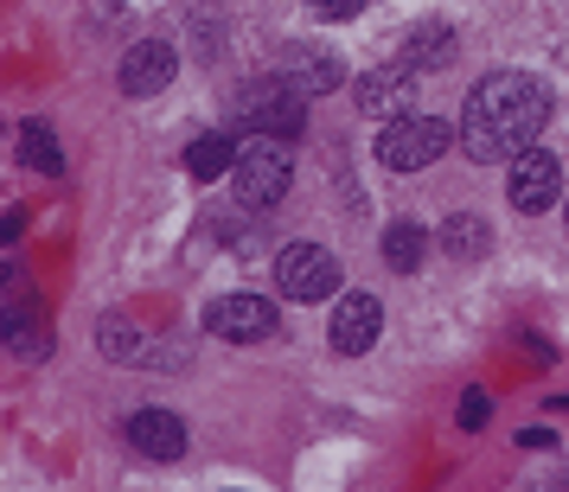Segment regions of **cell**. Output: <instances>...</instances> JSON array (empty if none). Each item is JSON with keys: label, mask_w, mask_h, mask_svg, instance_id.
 I'll list each match as a JSON object with an SVG mask.
<instances>
[{"label": "cell", "mask_w": 569, "mask_h": 492, "mask_svg": "<svg viewBox=\"0 0 569 492\" xmlns=\"http://www.w3.org/2000/svg\"><path fill=\"white\" fill-rule=\"evenodd\" d=\"M543 122H550V90L531 71H492L461 109V148L467 160L492 167V160L525 154Z\"/></svg>", "instance_id": "6da1fadb"}, {"label": "cell", "mask_w": 569, "mask_h": 492, "mask_svg": "<svg viewBox=\"0 0 569 492\" xmlns=\"http://www.w3.org/2000/svg\"><path fill=\"white\" fill-rule=\"evenodd\" d=\"M237 199L250 211H269L288 199V185H295V154H288L282 134H243V148H237Z\"/></svg>", "instance_id": "7a4b0ae2"}, {"label": "cell", "mask_w": 569, "mask_h": 492, "mask_svg": "<svg viewBox=\"0 0 569 492\" xmlns=\"http://www.w3.org/2000/svg\"><path fill=\"white\" fill-rule=\"evenodd\" d=\"M455 141H461V129L441 122V116H397V122H385V134H378V167H390V173H422V167H436Z\"/></svg>", "instance_id": "3957f363"}, {"label": "cell", "mask_w": 569, "mask_h": 492, "mask_svg": "<svg viewBox=\"0 0 569 492\" xmlns=\"http://www.w3.org/2000/svg\"><path fill=\"white\" fill-rule=\"evenodd\" d=\"M237 116L250 122V134H282V141H288V134H301V122H308V97H301L282 71H269V78L243 83Z\"/></svg>", "instance_id": "277c9868"}, {"label": "cell", "mask_w": 569, "mask_h": 492, "mask_svg": "<svg viewBox=\"0 0 569 492\" xmlns=\"http://www.w3.org/2000/svg\"><path fill=\"white\" fill-rule=\"evenodd\" d=\"M276 288H282L288 301H333L339 294L333 250H320V243H288L282 257H276Z\"/></svg>", "instance_id": "5b68a950"}, {"label": "cell", "mask_w": 569, "mask_h": 492, "mask_svg": "<svg viewBox=\"0 0 569 492\" xmlns=\"http://www.w3.org/2000/svg\"><path fill=\"white\" fill-rule=\"evenodd\" d=\"M0 345L27 364H39L52 352V320H46V308L32 294H13V288L0 294Z\"/></svg>", "instance_id": "8992f818"}, {"label": "cell", "mask_w": 569, "mask_h": 492, "mask_svg": "<svg viewBox=\"0 0 569 492\" xmlns=\"http://www.w3.org/2000/svg\"><path fill=\"white\" fill-rule=\"evenodd\" d=\"M206 327L218 339H231V345H262L276 333V301H262V294H218L206 308Z\"/></svg>", "instance_id": "52a82bcc"}, {"label": "cell", "mask_w": 569, "mask_h": 492, "mask_svg": "<svg viewBox=\"0 0 569 492\" xmlns=\"http://www.w3.org/2000/svg\"><path fill=\"white\" fill-rule=\"evenodd\" d=\"M506 192H512L518 211H550L557 199H563V167H557V154H543V148H525V154H512V173H506Z\"/></svg>", "instance_id": "ba28073f"}, {"label": "cell", "mask_w": 569, "mask_h": 492, "mask_svg": "<svg viewBox=\"0 0 569 492\" xmlns=\"http://www.w3.org/2000/svg\"><path fill=\"white\" fill-rule=\"evenodd\" d=\"M378 327H385V308L371 294H346L333 308V320H327V345H333L339 359H359V352L378 345Z\"/></svg>", "instance_id": "9c48e42d"}, {"label": "cell", "mask_w": 569, "mask_h": 492, "mask_svg": "<svg viewBox=\"0 0 569 492\" xmlns=\"http://www.w3.org/2000/svg\"><path fill=\"white\" fill-rule=\"evenodd\" d=\"M173 71H180L173 46L141 39V46H129V52H122V71H116V83H122V97H160V90L173 83Z\"/></svg>", "instance_id": "30bf717a"}, {"label": "cell", "mask_w": 569, "mask_h": 492, "mask_svg": "<svg viewBox=\"0 0 569 492\" xmlns=\"http://www.w3.org/2000/svg\"><path fill=\"white\" fill-rule=\"evenodd\" d=\"M410 103H416V71H403V64L359 78V116L365 122H397V116H410Z\"/></svg>", "instance_id": "8fae6325"}, {"label": "cell", "mask_w": 569, "mask_h": 492, "mask_svg": "<svg viewBox=\"0 0 569 492\" xmlns=\"http://www.w3.org/2000/svg\"><path fill=\"white\" fill-rule=\"evenodd\" d=\"M122 429H129V448L148 461H180L186 454V422L173 410H134Z\"/></svg>", "instance_id": "7c38bea8"}, {"label": "cell", "mask_w": 569, "mask_h": 492, "mask_svg": "<svg viewBox=\"0 0 569 492\" xmlns=\"http://www.w3.org/2000/svg\"><path fill=\"white\" fill-rule=\"evenodd\" d=\"M282 78L301 90V97H333L339 83H346V64L333 52H320V46H288L282 52Z\"/></svg>", "instance_id": "4fadbf2b"}, {"label": "cell", "mask_w": 569, "mask_h": 492, "mask_svg": "<svg viewBox=\"0 0 569 492\" xmlns=\"http://www.w3.org/2000/svg\"><path fill=\"white\" fill-rule=\"evenodd\" d=\"M448 58H455L448 20H416V27L397 39V64H403V71H448Z\"/></svg>", "instance_id": "5bb4252c"}, {"label": "cell", "mask_w": 569, "mask_h": 492, "mask_svg": "<svg viewBox=\"0 0 569 492\" xmlns=\"http://www.w3.org/2000/svg\"><path fill=\"white\" fill-rule=\"evenodd\" d=\"M378 250H385V262L397 269V275H416V269H422V257H429V237H422V224H416V218H397Z\"/></svg>", "instance_id": "9a60e30c"}, {"label": "cell", "mask_w": 569, "mask_h": 492, "mask_svg": "<svg viewBox=\"0 0 569 492\" xmlns=\"http://www.w3.org/2000/svg\"><path fill=\"white\" fill-rule=\"evenodd\" d=\"M237 167V141L231 134H199V141H192V148H186V173H192V180H224V173H231Z\"/></svg>", "instance_id": "2e32d148"}, {"label": "cell", "mask_w": 569, "mask_h": 492, "mask_svg": "<svg viewBox=\"0 0 569 492\" xmlns=\"http://www.w3.org/2000/svg\"><path fill=\"white\" fill-rule=\"evenodd\" d=\"M97 339H103V352L109 359H122V364H141L154 345H148V333L134 327V320H122V313H109L103 327H97Z\"/></svg>", "instance_id": "e0dca14e"}, {"label": "cell", "mask_w": 569, "mask_h": 492, "mask_svg": "<svg viewBox=\"0 0 569 492\" xmlns=\"http://www.w3.org/2000/svg\"><path fill=\"white\" fill-rule=\"evenodd\" d=\"M487 243H492V231H487V218H473V211H461V218H448V231H441V250L448 257H487Z\"/></svg>", "instance_id": "ac0fdd59"}, {"label": "cell", "mask_w": 569, "mask_h": 492, "mask_svg": "<svg viewBox=\"0 0 569 492\" xmlns=\"http://www.w3.org/2000/svg\"><path fill=\"white\" fill-rule=\"evenodd\" d=\"M20 160H27L32 173H64V154H58V134L46 129V122H27V129H20Z\"/></svg>", "instance_id": "d6986e66"}, {"label": "cell", "mask_w": 569, "mask_h": 492, "mask_svg": "<svg viewBox=\"0 0 569 492\" xmlns=\"http://www.w3.org/2000/svg\"><path fill=\"white\" fill-rule=\"evenodd\" d=\"M308 13L313 20H359L365 0H308Z\"/></svg>", "instance_id": "ffe728a7"}, {"label": "cell", "mask_w": 569, "mask_h": 492, "mask_svg": "<svg viewBox=\"0 0 569 492\" xmlns=\"http://www.w3.org/2000/svg\"><path fill=\"white\" fill-rule=\"evenodd\" d=\"M487 415H492L487 390H467L461 396V429H487Z\"/></svg>", "instance_id": "44dd1931"}, {"label": "cell", "mask_w": 569, "mask_h": 492, "mask_svg": "<svg viewBox=\"0 0 569 492\" xmlns=\"http://www.w3.org/2000/svg\"><path fill=\"white\" fill-rule=\"evenodd\" d=\"M20 224H27V211H7V218H0V243H13V237H20Z\"/></svg>", "instance_id": "7402d4cb"}]
</instances>
